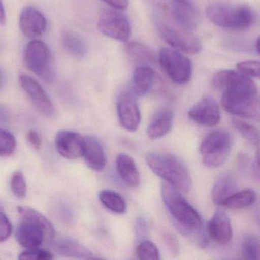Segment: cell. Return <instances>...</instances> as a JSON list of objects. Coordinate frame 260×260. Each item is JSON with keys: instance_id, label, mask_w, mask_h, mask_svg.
<instances>
[{"instance_id": "6da1fadb", "label": "cell", "mask_w": 260, "mask_h": 260, "mask_svg": "<svg viewBox=\"0 0 260 260\" xmlns=\"http://www.w3.org/2000/svg\"><path fill=\"white\" fill-rule=\"evenodd\" d=\"M211 84L222 92L220 103L226 112L240 118L259 121L258 91L249 77L240 72L224 70L213 77Z\"/></svg>"}, {"instance_id": "7a4b0ae2", "label": "cell", "mask_w": 260, "mask_h": 260, "mask_svg": "<svg viewBox=\"0 0 260 260\" xmlns=\"http://www.w3.org/2000/svg\"><path fill=\"white\" fill-rule=\"evenodd\" d=\"M156 24L192 31L199 22V11L191 0H147Z\"/></svg>"}, {"instance_id": "3957f363", "label": "cell", "mask_w": 260, "mask_h": 260, "mask_svg": "<svg viewBox=\"0 0 260 260\" xmlns=\"http://www.w3.org/2000/svg\"><path fill=\"white\" fill-rule=\"evenodd\" d=\"M162 201L171 215L174 217L181 231L187 236L194 237L201 243L205 236H199L203 228V221L198 211L187 202L180 191L169 183H164L161 188Z\"/></svg>"}, {"instance_id": "277c9868", "label": "cell", "mask_w": 260, "mask_h": 260, "mask_svg": "<svg viewBox=\"0 0 260 260\" xmlns=\"http://www.w3.org/2000/svg\"><path fill=\"white\" fill-rule=\"evenodd\" d=\"M21 223L16 230V237L19 244L26 249H36L45 240L54 238V226L42 213L26 206L18 207Z\"/></svg>"}, {"instance_id": "5b68a950", "label": "cell", "mask_w": 260, "mask_h": 260, "mask_svg": "<svg viewBox=\"0 0 260 260\" xmlns=\"http://www.w3.org/2000/svg\"><path fill=\"white\" fill-rule=\"evenodd\" d=\"M146 161L150 170L180 192L191 189V177L185 164L179 158L169 153L150 152Z\"/></svg>"}, {"instance_id": "8992f818", "label": "cell", "mask_w": 260, "mask_h": 260, "mask_svg": "<svg viewBox=\"0 0 260 260\" xmlns=\"http://www.w3.org/2000/svg\"><path fill=\"white\" fill-rule=\"evenodd\" d=\"M207 17L214 25L225 29H248L255 21V12L244 4L214 3L206 9Z\"/></svg>"}, {"instance_id": "52a82bcc", "label": "cell", "mask_w": 260, "mask_h": 260, "mask_svg": "<svg viewBox=\"0 0 260 260\" xmlns=\"http://www.w3.org/2000/svg\"><path fill=\"white\" fill-rule=\"evenodd\" d=\"M232 149V139L225 131H214L201 144L202 162L208 168H217L224 164Z\"/></svg>"}, {"instance_id": "ba28073f", "label": "cell", "mask_w": 260, "mask_h": 260, "mask_svg": "<svg viewBox=\"0 0 260 260\" xmlns=\"http://www.w3.org/2000/svg\"><path fill=\"white\" fill-rule=\"evenodd\" d=\"M24 62L29 71L45 81L52 83L55 80L51 52L45 42L39 40L29 42L24 53Z\"/></svg>"}, {"instance_id": "9c48e42d", "label": "cell", "mask_w": 260, "mask_h": 260, "mask_svg": "<svg viewBox=\"0 0 260 260\" xmlns=\"http://www.w3.org/2000/svg\"><path fill=\"white\" fill-rule=\"evenodd\" d=\"M159 65L169 78L179 85L189 81L192 73V67L189 59L176 50L164 48L159 53Z\"/></svg>"}, {"instance_id": "30bf717a", "label": "cell", "mask_w": 260, "mask_h": 260, "mask_svg": "<svg viewBox=\"0 0 260 260\" xmlns=\"http://www.w3.org/2000/svg\"><path fill=\"white\" fill-rule=\"evenodd\" d=\"M100 32L118 42H125L131 36V24L125 15L115 10L106 9L100 13L98 20Z\"/></svg>"}, {"instance_id": "8fae6325", "label": "cell", "mask_w": 260, "mask_h": 260, "mask_svg": "<svg viewBox=\"0 0 260 260\" xmlns=\"http://www.w3.org/2000/svg\"><path fill=\"white\" fill-rule=\"evenodd\" d=\"M156 25L160 37L175 49L189 54H198L202 50V43L192 31L162 24Z\"/></svg>"}, {"instance_id": "7c38bea8", "label": "cell", "mask_w": 260, "mask_h": 260, "mask_svg": "<svg viewBox=\"0 0 260 260\" xmlns=\"http://www.w3.org/2000/svg\"><path fill=\"white\" fill-rule=\"evenodd\" d=\"M19 83L41 113L48 118H53L55 115V108L52 101L37 80L22 74L19 76Z\"/></svg>"}, {"instance_id": "4fadbf2b", "label": "cell", "mask_w": 260, "mask_h": 260, "mask_svg": "<svg viewBox=\"0 0 260 260\" xmlns=\"http://www.w3.org/2000/svg\"><path fill=\"white\" fill-rule=\"evenodd\" d=\"M118 119L125 130L135 132L139 128L141 115L137 100L130 93H124L117 103Z\"/></svg>"}, {"instance_id": "5bb4252c", "label": "cell", "mask_w": 260, "mask_h": 260, "mask_svg": "<svg viewBox=\"0 0 260 260\" xmlns=\"http://www.w3.org/2000/svg\"><path fill=\"white\" fill-rule=\"evenodd\" d=\"M191 120L205 127H214L220 121V110L214 99L205 97L198 102L188 113Z\"/></svg>"}, {"instance_id": "9a60e30c", "label": "cell", "mask_w": 260, "mask_h": 260, "mask_svg": "<svg viewBox=\"0 0 260 260\" xmlns=\"http://www.w3.org/2000/svg\"><path fill=\"white\" fill-rule=\"evenodd\" d=\"M55 146L60 156L68 159L83 156L84 138L77 132L60 131L56 135Z\"/></svg>"}, {"instance_id": "2e32d148", "label": "cell", "mask_w": 260, "mask_h": 260, "mask_svg": "<svg viewBox=\"0 0 260 260\" xmlns=\"http://www.w3.org/2000/svg\"><path fill=\"white\" fill-rule=\"evenodd\" d=\"M47 25L46 18L34 7H26L21 13L19 27L22 32L29 39H36L43 36Z\"/></svg>"}, {"instance_id": "e0dca14e", "label": "cell", "mask_w": 260, "mask_h": 260, "mask_svg": "<svg viewBox=\"0 0 260 260\" xmlns=\"http://www.w3.org/2000/svg\"><path fill=\"white\" fill-rule=\"evenodd\" d=\"M209 237L219 244L226 245L232 240L233 229L229 216L222 209H217L208 225Z\"/></svg>"}, {"instance_id": "ac0fdd59", "label": "cell", "mask_w": 260, "mask_h": 260, "mask_svg": "<svg viewBox=\"0 0 260 260\" xmlns=\"http://www.w3.org/2000/svg\"><path fill=\"white\" fill-rule=\"evenodd\" d=\"M83 157L88 167L95 171H102L106 167V153L100 141L93 136L84 138Z\"/></svg>"}, {"instance_id": "d6986e66", "label": "cell", "mask_w": 260, "mask_h": 260, "mask_svg": "<svg viewBox=\"0 0 260 260\" xmlns=\"http://www.w3.org/2000/svg\"><path fill=\"white\" fill-rule=\"evenodd\" d=\"M116 167L121 180L125 185L130 188L139 186L141 178L133 158L126 153H121L117 157Z\"/></svg>"}, {"instance_id": "ffe728a7", "label": "cell", "mask_w": 260, "mask_h": 260, "mask_svg": "<svg viewBox=\"0 0 260 260\" xmlns=\"http://www.w3.org/2000/svg\"><path fill=\"white\" fill-rule=\"evenodd\" d=\"M174 122V115L168 109H161L152 119L147 127V135L150 139H159L171 131Z\"/></svg>"}, {"instance_id": "44dd1931", "label": "cell", "mask_w": 260, "mask_h": 260, "mask_svg": "<svg viewBox=\"0 0 260 260\" xmlns=\"http://www.w3.org/2000/svg\"><path fill=\"white\" fill-rule=\"evenodd\" d=\"M235 178L231 172H225L218 176L213 187L212 199L216 205H221L237 190Z\"/></svg>"}, {"instance_id": "7402d4cb", "label": "cell", "mask_w": 260, "mask_h": 260, "mask_svg": "<svg viewBox=\"0 0 260 260\" xmlns=\"http://www.w3.org/2000/svg\"><path fill=\"white\" fill-rule=\"evenodd\" d=\"M124 51L129 60L138 67H150L156 62L155 53L144 44L131 42L125 45Z\"/></svg>"}, {"instance_id": "603a6c76", "label": "cell", "mask_w": 260, "mask_h": 260, "mask_svg": "<svg viewBox=\"0 0 260 260\" xmlns=\"http://www.w3.org/2000/svg\"><path fill=\"white\" fill-rule=\"evenodd\" d=\"M158 77L156 71L149 66H140L136 68L133 75L135 90L138 93H148L157 83Z\"/></svg>"}, {"instance_id": "cb8c5ba5", "label": "cell", "mask_w": 260, "mask_h": 260, "mask_svg": "<svg viewBox=\"0 0 260 260\" xmlns=\"http://www.w3.org/2000/svg\"><path fill=\"white\" fill-rule=\"evenodd\" d=\"M53 248L56 252L65 256L78 258H93L89 249L79 242L71 239H62L54 242Z\"/></svg>"}, {"instance_id": "d4e9b609", "label": "cell", "mask_w": 260, "mask_h": 260, "mask_svg": "<svg viewBox=\"0 0 260 260\" xmlns=\"http://www.w3.org/2000/svg\"><path fill=\"white\" fill-rule=\"evenodd\" d=\"M62 42L67 51L76 58H83L87 53L84 40L77 33L65 31L62 36Z\"/></svg>"}, {"instance_id": "484cf974", "label": "cell", "mask_w": 260, "mask_h": 260, "mask_svg": "<svg viewBox=\"0 0 260 260\" xmlns=\"http://www.w3.org/2000/svg\"><path fill=\"white\" fill-rule=\"evenodd\" d=\"M256 194L253 190L246 189L234 192L228 197L221 205L233 209L247 208L255 203Z\"/></svg>"}, {"instance_id": "4316f807", "label": "cell", "mask_w": 260, "mask_h": 260, "mask_svg": "<svg viewBox=\"0 0 260 260\" xmlns=\"http://www.w3.org/2000/svg\"><path fill=\"white\" fill-rule=\"evenodd\" d=\"M101 203L109 211L116 214H123L125 212L127 205L124 198L111 190H103L99 194Z\"/></svg>"}, {"instance_id": "83f0119b", "label": "cell", "mask_w": 260, "mask_h": 260, "mask_svg": "<svg viewBox=\"0 0 260 260\" xmlns=\"http://www.w3.org/2000/svg\"><path fill=\"white\" fill-rule=\"evenodd\" d=\"M232 125L249 144L254 147H258L259 132L257 127L246 121L237 118L232 119Z\"/></svg>"}, {"instance_id": "f1b7e54d", "label": "cell", "mask_w": 260, "mask_h": 260, "mask_svg": "<svg viewBox=\"0 0 260 260\" xmlns=\"http://www.w3.org/2000/svg\"><path fill=\"white\" fill-rule=\"evenodd\" d=\"M241 253L243 258L249 260L259 258V240L254 234H247L241 244Z\"/></svg>"}, {"instance_id": "f546056e", "label": "cell", "mask_w": 260, "mask_h": 260, "mask_svg": "<svg viewBox=\"0 0 260 260\" xmlns=\"http://www.w3.org/2000/svg\"><path fill=\"white\" fill-rule=\"evenodd\" d=\"M138 258L142 260H159L160 258L157 246L148 240H143L140 242L136 249Z\"/></svg>"}, {"instance_id": "4dcf8cb0", "label": "cell", "mask_w": 260, "mask_h": 260, "mask_svg": "<svg viewBox=\"0 0 260 260\" xmlns=\"http://www.w3.org/2000/svg\"><path fill=\"white\" fill-rule=\"evenodd\" d=\"M17 143L13 134L0 128V156H9L14 153Z\"/></svg>"}, {"instance_id": "1f68e13d", "label": "cell", "mask_w": 260, "mask_h": 260, "mask_svg": "<svg viewBox=\"0 0 260 260\" xmlns=\"http://www.w3.org/2000/svg\"><path fill=\"white\" fill-rule=\"evenodd\" d=\"M11 189L15 196L22 199L26 196L27 186L23 173L16 171L11 179Z\"/></svg>"}, {"instance_id": "d6a6232c", "label": "cell", "mask_w": 260, "mask_h": 260, "mask_svg": "<svg viewBox=\"0 0 260 260\" xmlns=\"http://www.w3.org/2000/svg\"><path fill=\"white\" fill-rule=\"evenodd\" d=\"M237 69L240 73L248 77H259V62L258 60H246L237 63Z\"/></svg>"}, {"instance_id": "836d02e7", "label": "cell", "mask_w": 260, "mask_h": 260, "mask_svg": "<svg viewBox=\"0 0 260 260\" xmlns=\"http://www.w3.org/2000/svg\"><path fill=\"white\" fill-rule=\"evenodd\" d=\"M19 258L23 260H50L52 259L53 254L48 251L36 248V249H29L22 252Z\"/></svg>"}, {"instance_id": "e575fe53", "label": "cell", "mask_w": 260, "mask_h": 260, "mask_svg": "<svg viewBox=\"0 0 260 260\" xmlns=\"http://www.w3.org/2000/svg\"><path fill=\"white\" fill-rule=\"evenodd\" d=\"M13 231L11 222L9 220L4 209L0 207V242L7 240L11 236Z\"/></svg>"}, {"instance_id": "d590c367", "label": "cell", "mask_w": 260, "mask_h": 260, "mask_svg": "<svg viewBox=\"0 0 260 260\" xmlns=\"http://www.w3.org/2000/svg\"><path fill=\"white\" fill-rule=\"evenodd\" d=\"M162 237H164V241H165L167 247L170 249V252H171L173 255H176V254L179 253V245L177 238H176L173 234L170 232L164 233Z\"/></svg>"}, {"instance_id": "8d00e7d4", "label": "cell", "mask_w": 260, "mask_h": 260, "mask_svg": "<svg viewBox=\"0 0 260 260\" xmlns=\"http://www.w3.org/2000/svg\"><path fill=\"white\" fill-rule=\"evenodd\" d=\"M136 233L137 237H138V240L144 239V237L147 235V225L144 219L140 217V218H138V220H137Z\"/></svg>"}, {"instance_id": "74e56055", "label": "cell", "mask_w": 260, "mask_h": 260, "mask_svg": "<svg viewBox=\"0 0 260 260\" xmlns=\"http://www.w3.org/2000/svg\"><path fill=\"white\" fill-rule=\"evenodd\" d=\"M28 139L30 144L32 145L35 149H36V150L40 149L41 146H42V139H41L40 136L36 131L30 130L28 132Z\"/></svg>"}, {"instance_id": "f35d334b", "label": "cell", "mask_w": 260, "mask_h": 260, "mask_svg": "<svg viewBox=\"0 0 260 260\" xmlns=\"http://www.w3.org/2000/svg\"><path fill=\"white\" fill-rule=\"evenodd\" d=\"M115 10H124L128 7V0H102Z\"/></svg>"}, {"instance_id": "ab89813d", "label": "cell", "mask_w": 260, "mask_h": 260, "mask_svg": "<svg viewBox=\"0 0 260 260\" xmlns=\"http://www.w3.org/2000/svg\"><path fill=\"white\" fill-rule=\"evenodd\" d=\"M6 21H7V16H6L5 8H4L3 0H0V25H5Z\"/></svg>"}, {"instance_id": "60d3db41", "label": "cell", "mask_w": 260, "mask_h": 260, "mask_svg": "<svg viewBox=\"0 0 260 260\" xmlns=\"http://www.w3.org/2000/svg\"><path fill=\"white\" fill-rule=\"evenodd\" d=\"M6 80V74L4 70L0 67V89L4 86Z\"/></svg>"}, {"instance_id": "b9f144b4", "label": "cell", "mask_w": 260, "mask_h": 260, "mask_svg": "<svg viewBox=\"0 0 260 260\" xmlns=\"http://www.w3.org/2000/svg\"><path fill=\"white\" fill-rule=\"evenodd\" d=\"M255 49H256L257 53H259V39H257L255 42Z\"/></svg>"}]
</instances>
